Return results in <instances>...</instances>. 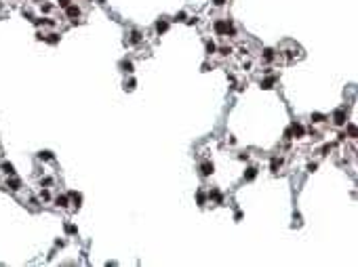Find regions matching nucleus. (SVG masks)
Returning a JSON list of instances; mask_svg holds the SVG:
<instances>
[{
    "instance_id": "5",
    "label": "nucleus",
    "mask_w": 358,
    "mask_h": 267,
    "mask_svg": "<svg viewBox=\"0 0 358 267\" xmlns=\"http://www.w3.org/2000/svg\"><path fill=\"white\" fill-rule=\"evenodd\" d=\"M255 177V168H249V175H247V179H253Z\"/></svg>"
},
{
    "instance_id": "2",
    "label": "nucleus",
    "mask_w": 358,
    "mask_h": 267,
    "mask_svg": "<svg viewBox=\"0 0 358 267\" xmlns=\"http://www.w3.org/2000/svg\"><path fill=\"white\" fill-rule=\"evenodd\" d=\"M211 173H213V164L204 162V164H202V175H211Z\"/></svg>"
},
{
    "instance_id": "6",
    "label": "nucleus",
    "mask_w": 358,
    "mask_h": 267,
    "mask_svg": "<svg viewBox=\"0 0 358 267\" xmlns=\"http://www.w3.org/2000/svg\"><path fill=\"white\" fill-rule=\"evenodd\" d=\"M215 4H217V6H221V4H224V0H215Z\"/></svg>"
},
{
    "instance_id": "4",
    "label": "nucleus",
    "mask_w": 358,
    "mask_h": 267,
    "mask_svg": "<svg viewBox=\"0 0 358 267\" xmlns=\"http://www.w3.org/2000/svg\"><path fill=\"white\" fill-rule=\"evenodd\" d=\"M156 30H158V32H164V30H167V23H164V21H162V23L158 21V23H156Z\"/></svg>"
},
{
    "instance_id": "3",
    "label": "nucleus",
    "mask_w": 358,
    "mask_h": 267,
    "mask_svg": "<svg viewBox=\"0 0 358 267\" xmlns=\"http://www.w3.org/2000/svg\"><path fill=\"white\" fill-rule=\"evenodd\" d=\"M78 13H80V11H78V6H68V15H70V17H74V15L78 17Z\"/></svg>"
},
{
    "instance_id": "1",
    "label": "nucleus",
    "mask_w": 358,
    "mask_h": 267,
    "mask_svg": "<svg viewBox=\"0 0 358 267\" xmlns=\"http://www.w3.org/2000/svg\"><path fill=\"white\" fill-rule=\"evenodd\" d=\"M215 30H217V34H225V32L230 30V25H227V21H219V23L215 25Z\"/></svg>"
}]
</instances>
